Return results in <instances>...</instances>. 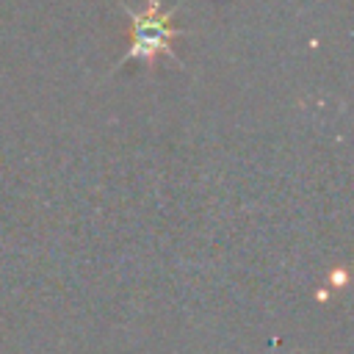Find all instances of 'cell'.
Wrapping results in <instances>:
<instances>
[{
	"mask_svg": "<svg viewBox=\"0 0 354 354\" xmlns=\"http://www.w3.org/2000/svg\"><path fill=\"white\" fill-rule=\"evenodd\" d=\"M122 8L127 11L130 25H133V41L127 47V55H122V61L116 66H122L124 61L155 64L158 55L177 61L171 41H174V36H180V30L171 28V11H163L160 0H147L144 8H127V6H122Z\"/></svg>",
	"mask_w": 354,
	"mask_h": 354,
	"instance_id": "obj_1",
	"label": "cell"
}]
</instances>
